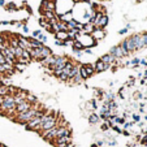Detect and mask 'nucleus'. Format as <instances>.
<instances>
[{"label":"nucleus","instance_id":"4468645a","mask_svg":"<svg viewBox=\"0 0 147 147\" xmlns=\"http://www.w3.org/2000/svg\"><path fill=\"white\" fill-rule=\"evenodd\" d=\"M100 60L104 63V64H108V65H112V64H115V57L113 56H111L109 53H106V55H103L102 57H100Z\"/></svg>","mask_w":147,"mask_h":147},{"label":"nucleus","instance_id":"39448f33","mask_svg":"<svg viewBox=\"0 0 147 147\" xmlns=\"http://www.w3.org/2000/svg\"><path fill=\"white\" fill-rule=\"evenodd\" d=\"M51 143L55 144V147H67L68 144H72V137H59L53 139Z\"/></svg>","mask_w":147,"mask_h":147},{"label":"nucleus","instance_id":"4c0bfd02","mask_svg":"<svg viewBox=\"0 0 147 147\" xmlns=\"http://www.w3.org/2000/svg\"><path fill=\"white\" fill-rule=\"evenodd\" d=\"M147 143V134L143 137V139H142V144H146Z\"/></svg>","mask_w":147,"mask_h":147},{"label":"nucleus","instance_id":"a211bd4d","mask_svg":"<svg viewBox=\"0 0 147 147\" xmlns=\"http://www.w3.org/2000/svg\"><path fill=\"white\" fill-rule=\"evenodd\" d=\"M95 30V26L92 25V24H86V25H83V29H82V31L85 34H92V31Z\"/></svg>","mask_w":147,"mask_h":147},{"label":"nucleus","instance_id":"393cba45","mask_svg":"<svg viewBox=\"0 0 147 147\" xmlns=\"http://www.w3.org/2000/svg\"><path fill=\"white\" fill-rule=\"evenodd\" d=\"M80 76L82 77V80H87L89 78V76H87L86 70H85V67L83 65H80Z\"/></svg>","mask_w":147,"mask_h":147},{"label":"nucleus","instance_id":"f8f14e48","mask_svg":"<svg viewBox=\"0 0 147 147\" xmlns=\"http://www.w3.org/2000/svg\"><path fill=\"white\" fill-rule=\"evenodd\" d=\"M107 24H108V16H107V14H104V16L99 20V22L95 25V28L104 30V29H106V26H107Z\"/></svg>","mask_w":147,"mask_h":147},{"label":"nucleus","instance_id":"9b49d317","mask_svg":"<svg viewBox=\"0 0 147 147\" xmlns=\"http://www.w3.org/2000/svg\"><path fill=\"white\" fill-rule=\"evenodd\" d=\"M104 35H106V31L102 30V29H96L95 28V30L92 31V38H94V40H100L102 38H104Z\"/></svg>","mask_w":147,"mask_h":147},{"label":"nucleus","instance_id":"ea45409f","mask_svg":"<svg viewBox=\"0 0 147 147\" xmlns=\"http://www.w3.org/2000/svg\"><path fill=\"white\" fill-rule=\"evenodd\" d=\"M22 30H24V33H29V28H28V26H22Z\"/></svg>","mask_w":147,"mask_h":147},{"label":"nucleus","instance_id":"b1692460","mask_svg":"<svg viewBox=\"0 0 147 147\" xmlns=\"http://www.w3.org/2000/svg\"><path fill=\"white\" fill-rule=\"evenodd\" d=\"M98 121H99V116H98L96 113H91L89 116V122H90V124H92V125L98 124Z\"/></svg>","mask_w":147,"mask_h":147},{"label":"nucleus","instance_id":"dca6fc26","mask_svg":"<svg viewBox=\"0 0 147 147\" xmlns=\"http://www.w3.org/2000/svg\"><path fill=\"white\" fill-rule=\"evenodd\" d=\"M55 38H56V40L65 42L67 39H69V35H68L67 31H57V33H55Z\"/></svg>","mask_w":147,"mask_h":147},{"label":"nucleus","instance_id":"f03ea898","mask_svg":"<svg viewBox=\"0 0 147 147\" xmlns=\"http://www.w3.org/2000/svg\"><path fill=\"white\" fill-rule=\"evenodd\" d=\"M14 109H16V103H14L13 96H12V95H7V96H4L3 104L0 106V112H3V113L11 116V115H16Z\"/></svg>","mask_w":147,"mask_h":147},{"label":"nucleus","instance_id":"79ce46f5","mask_svg":"<svg viewBox=\"0 0 147 147\" xmlns=\"http://www.w3.org/2000/svg\"><path fill=\"white\" fill-rule=\"evenodd\" d=\"M5 5V0H0V7H4Z\"/></svg>","mask_w":147,"mask_h":147},{"label":"nucleus","instance_id":"ddd939ff","mask_svg":"<svg viewBox=\"0 0 147 147\" xmlns=\"http://www.w3.org/2000/svg\"><path fill=\"white\" fill-rule=\"evenodd\" d=\"M72 20H73V14L70 12H68L65 14H59V21H61V22H64V24L70 22Z\"/></svg>","mask_w":147,"mask_h":147},{"label":"nucleus","instance_id":"de8ad7c7","mask_svg":"<svg viewBox=\"0 0 147 147\" xmlns=\"http://www.w3.org/2000/svg\"><path fill=\"white\" fill-rule=\"evenodd\" d=\"M144 120H146V121H147V115H146V116H144Z\"/></svg>","mask_w":147,"mask_h":147},{"label":"nucleus","instance_id":"37998d69","mask_svg":"<svg viewBox=\"0 0 147 147\" xmlns=\"http://www.w3.org/2000/svg\"><path fill=\"white\" fill-rule=\"evenodd\" d=\"M3 100H4V96H0V106L3 104Z\"/></svg>","mask_w":147,"mask_h":147},{"label":"nucleus","instance_id":"1a4fd4ad","mask_svg":"<svg viewBox=\"0 0 147 147\" xmlns=\"http://www.w3.org/2000/svg\"><path fill=\"white\" fill-rule=\"evenodd\" d=\"M144 47H147V31L141 34V38H139V42H138V45H137V51L142 50Z\"/></svg>","mask_w":147,"mask_h":147},{"label":"nucleus","instance_id":"a18cd8bd","mask_svg":"<svg viewBox=\"0 0 147 147\" xmlns=\"http://www.w3.org/2000/svg\"><path fill=\"white\" fill-rule=\"evenodd\" d=\"M91 147H98V144H91Z\"/></svg>","mask_w":147,"mask_h":147},{"label":"nucleus","instance_id":"4be33fe9","mask_svg":"<svg viewBox=\"0 0 147 147\" xmlns=\"http://www.w3.org/2000/svg\"><path fill=\"white\" fill-rule=\"evenodd\" d=\"M9 92V86H5V85H0V96H7Z\"/></svg>","mask_w":147,"mask_h":147},{"label":"nucleus","instance_id":"5701e85b","mask_svg":"<svg viewBox=\"0 0 147 147\" xmlns=\"http://www.w3.org/2000/svg\"><path fill=\"white\" fill-rule=\"evenodd\" d=\"M43 17L46 18V21H50V20L55 18V12H51V11H45V14H43Z\"/></svg>","mask_w":147,"mask_h":147},{"label":"nucleus","instance_id":"c03bdc74","mask_svg":"<svg viewBox=\"0 0 147 147\" xmlns=\"http://www.w3.org/2000/svg\"><path fill=\"white\" fill-rule=\"evenodd\" d=\"M103 143H104V142H103V141H99V142H98V143H96V144H98V147H99V146H102V144H103Z\"/></svg>","mask_w":147,"mask_h":147},{"label":"nucleus","instance_id":"2f4dec72","mask_svg":"<svg viewBox=\"0 0 147 147\" xmlns=\"http://www.w3.org/2000/svg\"><path fill=\"white\" fill-rule=\"evenodd\" d=\"M133 121L134 122H139V121H141V116H139V115H137V113H134L133 115Z\"/></svg>","mask_w":147,"mask_h":147},{"label":"nucleus","instance_id":"473e14b6","mask_svg":"<svg viewBox=\"0 0 147 147\" xmlns=\"http://www.w3.org/2000/svg\"><path fill=\"white\" fill-rule=\"evenodd\" d=\"M116 124H125L124 117H116Z\"/></svg>","mask_w":147,"mask_h":147},{"label":"nucleus","instance_id":"c756f323","mask_svg":"<svg viewBox=\"0 0 147 147\" xmlns=\"http://www.w3.org/2000/svg\"><path fill=\"white\" fill-rule=\"evenodd\" d=\"M108 129H109V124H108V121H104V122H103V125H102V130L106 131V130H108Z\"/></svg>","mask_w":147,"mask_h":147},{"label":"nucleus","instance_id":"2eb2a0df","mask_svg":"<svg viewBox=\"0 0 147 147\" xmlns=\"http://www.w3.org/2000/svg\"><path fill=\"white\" fill-rule=\"evenodd\" d=\"M29 52H30L31 59H34V60H38V61H42V55H40V51H39V48H31Z\"/></svg>","mask_w":147,"mask_h":147},{"label":"nucleus","instance_id":"cd10ccee","mask_svg":"<svg viewBox=\"0 0 147 147\" xmlns=\"http://www.w3.org/2000/svg\"><path fill=\"white\" fill-rule=\"evenodd\" d=\"M36 39H38V40L39 42H42V43H46V42H47V36H46V35H43V34H39V36H38V38H36Z\"/></svg>","mask_w":147,"mask_h":147},{"label":"nucleus","instance_id":"9d476101","mask_svg":"<svg viewBox=\"0 0 147 147\" xmlns=\"http://www.w3.org/2000/svg\"><path fill=\"white\" fill-rule=\"evenodd\" d=\"M39 51H40V55H42V60H45V59L52 56V51H51V48L46 47V46H42V47L39 48Z\"/></svg>","mask_w":147,"mask_h":147},{"label":"nucleus","instance_id":"72a5a7b5","mask_svg":"<svg viewBox=\"0 0 147 147\" xmlns=\"http://www.w3.org/2000/svg\"><path fill=\"white\" fill-rule=\"evenodd\" d=\"M39 34H40V30H34L33 31V35H31V38H38V36H39Z\"/></svg>","mask_w":147,"mask_h":147},{"label":"nucleus","instance_id":"423d86ee","mask_svg":"<svg viewBox=\"0 0 147 147\" xmlns=\"http://www.w3.org/2000/svg\"><path fill=\"white\" fill-rule=\"evenodd\" d=\"M31 107H33V104H31V103H29L28 100H25V102L20 103V104H16V109H14V112H16V115L24 113V112L29 111Z\"/></svg>","mask_w":147,"mask_h":147},{"label":"nucleus","instance_id":"7ed1b4c3","mask_svg":"<svg viewBox=\"0 0 147 147\" xmlns=\"http://www.w3.org/2000/svg\"><path fill=\"white\" fill-rule=\"evenodd\" d=\"M45 113H46V111H45V109H42V111L39 112L38 116H35L33 120H30V121H29L28 124L25 125L26 130H34V131H35V129L38 128L39 125H40V122H42V116H43Z\"/></svg>","mask_w":147,"mask_h":147},{"label":"nucleus","instance_id":"c85d7f7f","mask_svg":"<svg viewBox=\"0 0 147 147\" xmlns=\"http://www.w3.org/2000/svg\"><path fill=\"white\" fill-rule=\"evenodd\" d=\"M72 81H73V82H74V83H81V82H82L83 80H82V77H81V76H80V73H78V74L76 76V77L73 78Z\"/></svg>","mask_w":147,"mask_h":147},{"label":"nucleus","instance_id":"412c9836","mask_svg":"<svg viewBox=\"0 0 147 147\" xmlns=\"http://www.w3.org/2000/svg\"><path fill=\"white\" fill-rule=\"evenodd\" d=\"M85 67V70H86V73H87V76H92L95 73V69H94V65H91V64H85L83 65Z\"/></svg>","mask_w":147,"mask_h":147},{"label":"nucleus","instance_id":"a878e982","mask_svg":"<svg viewBox=\"0 0 147 147\" xmlns=\"http://www.w3.org/2000/svg\"><path fill=\"white\" fill-rule=\"evenodd\" d=\"M22 48H20V47H16V48H13V53H14V57L16 59H20L21 56H22Z\"/></svg>","mask_w":147,"mask_h":147},{"label":"nucleus","instance_id":"f3484780","mask_svg":"<svg viewBox=\"0 0 147 147\" xmlns=\"http://www.w3.org/2000/svg\"><path fill=\"white\" fill-rule=\"evenodd\" d=\"M29 39V43H30V46H31V48H40L42 46H43V43L42 42H39L38 39H35V38H28Z\"/></svg>","mask_w":147,"mask_h":147},{"label":"nucleus","instance_id":"6e6552de","mask_svg":"<svg viewBox=\"0 0 147 147\" xmlns=\"http://www.w3.org/2000/svg\"><path fill=\"white\" fill-rule=\"evenodd\" d=\"M109 67L111 65H108V64H104L102 60H98L96 63L94 64V69H95V73H102V72H104V70H107V69H109Z\"/></svg>","mask_w":147,"mask_h":147},{"label":"nucleus","instance_id":"aec40b11","mask_svg":"<svg viewBox=\"0 0 147 147\" xmlns=\"http://www.w3.org/2000/svg\"><path fill=\"white\" fill-rule=\"evenodd\" d=\"M72 47H73V51H83L85 50V47H83V45L81 43V40H74Z\"/></svg>","mask_w":147,"mask_h":147},{"label":"nucleus","instance_id":"e433bc0d","mask_svg":"<svg viewBox=\"0 0 147 147\" xmlns=\"http://www.w3.org/2000/svg\"><path fill=\"white\" fill-rule=\"evenodd\" d=\"M55 45H56V46H64V42H60V40H55Z\"/></svg>","mask_w":147,"mask_h":147},{"label":"nucleus","instance_id":"f704fd0d","mask_svg":"<svg viewBox=\"0 0 147 147\" xmlns=\"http://www.w3.org/2000/svg\"><path fill=\"white\" fill-rule=\"evenodd\" d=\"M139 61H141V60H139V59H133V60H131L130 61V64H133V65H136V67H137V65H138L139 64Z\"/></svg>","mask_w":147,"mask_h":147},{"label":"nucleus","instance_id":"6ab92c4d","mask_svg":"<svg viewBox=\"0 0 147 147\" xmlns=\"http://www.w3.org/2000/svg\"><path fill=\"white\" fill-rule=\"evenodd\" d=\"M8 45H9V47H12V48L18 47V38H17V35H14V36L12 35L11 38H9Z\"/></svg>","mask_w":147,"mask_h":147},{"label":"nucleus","instance_id":"20e7f679","mask_svg":"<svg viewBox=\"0 0 147 147\" xmlns=\"http://www.w3.org/2000/svg\"><path fill=\"white\" fill-rule=\"evenodd\" d=\"M108 53H109L111 56H113L115 60H116V59H122V57H125V56L129 55L128 51L124 50L121 46H115V47H112L111 50H109Z\"/></svg>","mask_w":147,"mask_h":147},{"label":"nucleus","instance_id":"a19ab883","mask_svg":"<svg viewBox=\"0 0 147 147\" xmlns=\"http://www.w3.org/2000/svg\"><path fill=\"white\" fill-rule=\"evenodd\" d=\"M83 51H85V53H89V55L91 53V50H90V48H85Z\"/></svg>","mask_w":147,"mask_h":147},{"label":"nucleus","instance_id":"f257e3e1","mask_svg":"<svg viewBox=\"0 0 147 147\" xmlns=\"http://www.w3.org/2000/svg\"><path fill=\"white\" fill-rule=\"evenodd\" d=\"M42 109H45V108H42V106L39 104V103H35V104H33V107H31L29 111L24 112V113L14 115V116H13V120H14L16 122H18V124L26 125L29 121H30V120H33L35 116H38L39 112H40Z\"/></svg>","mask_w":147,"mask_h":147},{"label":"nucleus","instance_id":"c9c22d12","mask_svg":"<svg viewBox=\"0 0 147 147\" xmlns=\"http://www.w3.org/2000/svg\"><path fill=\"white\" fill-rule=\"evenodd\" d=\"M73 42L74 40H72V39H67V40L64 42V46H73Z\"/></svg>","mask_w":147,"mask_h":147},{"label":"nucleus","instance_id":"49530a36","mask_svg":"<svg viewBox=\"0 0 147 147\" xmlns=\"http://www.w3.org/2000/svg\"><path fill=\"white\" fill-rule=\"evenodd\" d=\"M0 147H5V146H4V144H1V143H0Z\"/></svg>","mask_w":147,"mask_h":147},{"label":"nucleus","instance_id":"0eeeda50","mask_svg":"<svg viewBox=\"0 0 147 147\" xmlns=\"http://www.w3.org/2000/svg\"><path fill=\"white\" fill-rule=\"evenodd\" d=\"M18 38V47L22 48V50H26V51H30L31 50V46L29 43V39L26 36H22V35H17Z\"/></svg>","mask_w":147,"mask_h":147},{"label":"nucleus","instance_id":"7c9ffc66","mask_svg":"<svg viewBox=\"0 0 147 147\" xmlns=\"http://www.w3.org/2000/svg\"><path fill=\"white\" fill-rule=\"evenodd\" d=\"M125 89H126V87H122L121 90H120V98H121V99H125V98H126V95H125Z\"/></svg>","mask_w":147,"mask_h":147},{"label":"nucleus","instance_id":"58836bf2","mask_svg":"<svg viewBox=\"0 0 147 147\" xmlns=\"http://www.w3.org/2000/svg\"><path fill=\"white\" fill-rule=\"evenodd\" d=\"M119 33H120V34H126V33H128V29L125 28V29H122V30H120Z\"/></svg>","mask_w":147,"mask_h":147},{"label":"nucleus","instance_id":"bb28decb","mask_svg":"<svg viewBox=\"0 0 147 147\" xmlns=\"http://www.w3.org/2000/svg\"><path fill=\"white\" fill-rule=\"evenodd\" d=\"M5 8H7V11H17V5L13 3V1H11V3H8V5H5Z\"/></svg>","mask_w":147,"mask_h":147}]
</instances>
